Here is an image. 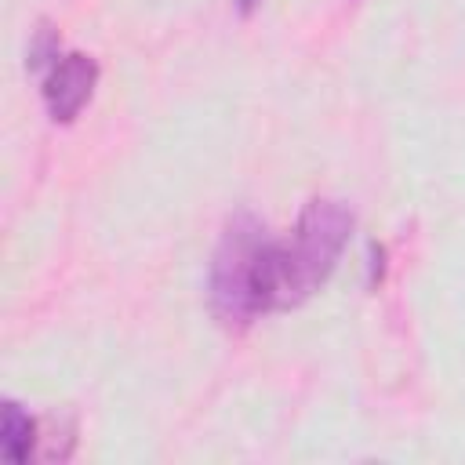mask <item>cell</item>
I'll use <instances>...</instances> for the list:
<instances>
[{
  "label": "cell",
  "instance_id": "6da1fadb",
  "mask_svg": "<svg viewBox=\"0 0 465 465\" xmlns=\"http://www.w3.org/2000/svg\"><path fill=\"white\" fill-rule=\"evenodd\" d=\"M352 232V214L338 200H309L298 214L291 240L272 243L269 262V309L302 305L341 258V247Z\"/></svg>",
  "mask_w": 465,
  "mask_h": 465
},
{
  "label": "cell",
  "instance_id": "7a4b0ae2",
  "mask_svg": "<svg viewBox=\"0 0 465 465\" xmlns=\"http://www.w3.org/2000/svg\"><path fill=\"white\" fill-rule=\"evenodd\" d=\"M272 236L254 214H236L211 258V309L225 327H247L269 309Z\"/></svg>",
  "mask_w": 465,
  "mask_h": 465
},
{
  "label": "cell",
  "instance_id": "3957f363",
  "mask_svg": "<svg viewBox=\"0 0 465 465\" xmlns=\"http://www.w3.org/2000/svg\"><path fill=\"white\" fill-rule=\"evenodd\" d=\"M94 84H98V65L91 54H80V51L58 54V62L44 76V105L51 120L69 124L87 105Z\"/></svg>",
  "mask_w": 465,
  "mask_h": 465
},
{
  "label": "cell",
  "instance_id": "277c9868",
  "mask_svg": "<svg viewBox=\"0 0 465 465\" xmlns=\"http://www.w3.org/2000/svg\"><path fill=\"white\" fill-rule=\"evenodd\" d=\"M33 440H36V421L18 407V403H4V429H0V447L7 461H25L33 454Z\"/></svg>",
  "mask_w": 465,
  "mask_h": 465
},
{
  "label": "cell",
  "instance_id": "5b68a950",
  "mask_svg": "<svg viewBox=\"0 0 465 465\" xmlns=\"http://www.w3.org/2000/svg\"><path fill=\"white\" fill-rule=\"evenodd\" d=\"M58 62V36L51 25H40L29 44V69H51Z\"/></svg>",
  "mask_w": 465,
  "mask_h": 465
},
{
  "label": "cell",
  "instance_id": "8992f818",
  "mask_svg": "<svg viewBox=\"0 0 465 465\" xmlns=\"http://www.w3.org/2000/svg\"><path fill=\"white\" fill-rule=\"evenodd\" d=\"M236 4H240V11H243V15H251V11H254L262 0H236Z\"/></svg>",
  "mask_w": 465,
  "mask_h": 465
}]
</instances>
